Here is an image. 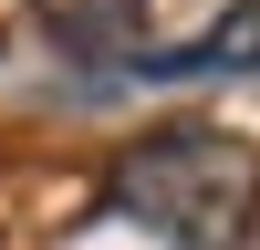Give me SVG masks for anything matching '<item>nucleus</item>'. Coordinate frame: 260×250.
Returning a JSON list of instances; mask_svg holds the SVG:
<instances>
[{
	"label": "nucleus",
	"instance_id": "obj_1",
	"mask_svg": "<svg viewBox=\"0 0 260 250\" xmlns=\"http://www.w3.org/2000/svg\"><path fill=\"white\" fill-rule=\"evenodd\" d=\"M104 208L125 229L167 250H250L260 229V146L229 136V125H167V136H136L104 177Z\"/></svg>",
	"mask_w": 260,
	"mask_h": 250
},
{
	"label": "nucleus",
	"instance_id": "obj_3",
	"mask_svg": "<svg viewBox=\"0 0 260 250\" xmlns=\"http://www.w3.org/2000/svg\"><path fill=\"white\" fill-rule=\"evenodd\" d=\"M42 21H52L73 52H115V42H136V21H146V0H31Z\"/></svg>",
	"mask_w": 260,
	"mask_h": 250
},
{
	"label": "nucleus",
	"instance_id": "obj_2",
	"mask_svg": "<svg viewBox=\"0 0 260 250\" xmlns=\"http://www.w3.org/2000/svg\"><path fill=\"white\" fill-rule=\"evenodd\" d=\"M136 83H198V73H260V0L219 11L198 42H167V52H125Z\"/></svg>",
	"mask_w": 260,
	"mask_h": 250
}]
</instances>
